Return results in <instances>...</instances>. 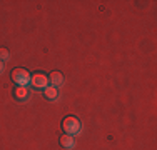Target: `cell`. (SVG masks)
Returning <instances> with one entry per match:
<instances>
[{"mask_svg": "<svg viewBox=\"0 0 157 150\" xmlns=\"http://www.w3.org/2000/svg\"><path fill=\"white\" fill-rule=\"evenodd\" d=\"M62 129L67 135H75L78 130H80V120L77 117L69 115V117H65L62 120Z\"/></svg>", "mask_w": 157, "mask_h": 150, "instance_id": "6da1fadb", "label": "cell"}, {"mask_svg": "<svg viewBox=\"0 0 157 150\" xmlns=\"http://www.w3.org/2000/svg\"><path fill=\"white\" fill-rule=\"evenodd\" d=\"M12 80L17 85H20V87H25L30 82V73L25 69H13L12 70Z\"/></svg>", "mask_w": 157, "mask_h": 150, "instance_id": "7a4b0ae2", "label": "cell"}, {"mask_svg": "<svg viewBox=\"0 0 157 150\" xmlns=\"http://www.w3.org/2000/svg\"><path fill=\"white\" fill-rule=\"evenodd\" d=\"M30 84H32L33 88H45L47 84H48V78H47V75L37 72V73L30 75Z\"/></svg>", "mask_w": 157, "mask_h": 150, "instance_id": "3957f363", "label": "cell"}, {"mask_svg": "<svg viewBox=\"0 0 157 150\" xmlns=\"http://www.w3.org/2000/svg\"><path fill=\"white\" fill-rule=\"evenodd\" d=\"M47 78H48V82L52 84V87H55V88L60 87V85L63 84V75L59 72V70H54V72H50Z\"/></svg>", "mask_w": 157, "mask_h": 150, "instance_id": "277c9868", "label": "cell"}, {"mask_svg": "<svg viewBox=\"0 0 157 150\" xmlns=\"http://www.w3.org/2000/svg\"><path fill=\"white\" fill-rule=\"evenodd\" d=\"M60 145L63 148H74V137L72 135H62L60 137Z\"/></svg>", "mask_w": 157, "mask_h": 150, "instance_id": "5b68a950", "label": "cell"}, {"mask_svg": "<svg viewBox=\"0 0 157 150\" xmlns=\"http://www.w3.org/2000/svg\"><path fill=\"white\" fill-rule=\"evenodd\" d=\"M44 95H45L48 100H55L59 93H57V88L50 85V87H45V88H44Z\"/></svg>", "mask_w": 157, "mask_h": 150, "instance_id": "8992f818", "label": "cell"}, {"mask_svg": "<svg viewBox=\"0 0 157 150\" xmlns=\"http://www.w3.org/2000/svg\"><path fill=\"white\" fill-rule=\"evenodd\" d=\"M13 93H15V97H17L18 100H25L29 97V90L25 88V87H20V85L15 88V92H13Z\"/></svg>", "mask_w": 157, "mask_h": 150, "instance_id": "52a82bcc", "label": "cell"}, {"mask_svg": "<svg viewBox=\"0 0 157 150\" xmlns=\"http://www.w3.org/2000/svg\"><path fill=\"white\" fill-rule=\"evenodd\" d=\"M9 58H10V52L7 50V48L0 47V60H2V62H5V60H9Z\"/></svg>", "mask_w": 157, "mask_h": 150, "instance_id": "ba28073f", "label": "cell"}, {"mask_svg": "<svg viewBox=\"0 0 157 150\" xmlns=\"http://www.w3.org/2000/svg\"><path fill=\"white\" fill-rule=\"evenodd\" d=\"M2 72H3V62L0 60V73H2Z\"/></svg>", "mask_w": 157, "mask_h": 150, "instance_id": "9c48e42d", "label": "cell"}]
</instances>
